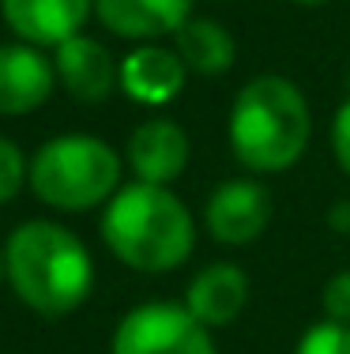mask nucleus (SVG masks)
I'll use <instances>...</instances> for the list:
<instances>
[{
    "mask_svg": "<svg viewBox=\"0 0 350 354\" xmlns=\"http://www.w3.org/2000/svg\"><path fill=\"white\" fill-rule=\"evenodd\" d=\"M4 275L23 301L41 317H64L79 309L95 283L87 245L49 218L15 226L4 245Z\"/></svg>",
    "mask_w": 350,
    "mask_h": 354,
    "instance_id": "obj_1",
    "label": "nucleus"
},
{
    "mask_svg": "<svg viewBox=\"0 0 350 354\" xmlns=\"http://www.w3.org/2000/svg\"><path fill=\"white\" fill-rule=\"evenodd\" d=\"M102 238L121 264L158 275L173 272L193 257L196 223L170 185L132 181L113 192L102 215Z\"/></svg>",
    "mask_w": 350,
    "mask_h": 354,
    "instance_id": "obj_2",
    "label": "nucleus"
},
{
    "mask_svg": "<svg viewBox=\"0 0 350 354\" xmlns=\"http://www.w3.org/2000/svg\"><path fill=\"white\" fill-rule=\"evenodd\" d=\"M309 102L298 83L282 75H256L233 98L230 147L237 162L256 174L290 170L309 147Z\"/></svg>",
    "mask_w": 350,
    "mask_h": 354,
    "instance_id": "obj_3",
    "label": "nucleus"
},
{
    "mask_svg": "<svg viewBox=\"0 0 350 354\" xmlns=\"http://www.w3.org/2000/svg\"><path fill=\"white\" fill-rule=\"evenodd\" d=\"M27 181L49 207L87 212L113 196L121 181V158L98 136H57L35 151Z\"/></svg>",
    "mask_w": 350,
    "mask_h": 354,
    "instance_id": "obj_4",
    "label": "nucleus"
},
{
    "mask_svg": "<svg viewBox=\"0 0 350 354\" xmlns=\"http://www.w3.org/2000/svg\"><path fill=\"white\" fill-rule=\"evenodd\" d=\"M110 354H215L207 324L188 313L185 306H139L113 332Z\"/></svg>",
    "mask_w": 350,
    "mask_h": 354,
    "instance_id": "obj_5",
    "label": "nucleus"
},
{
    "mask_svg": "<svg viewBox=\"0 0 350 354\" xmlns=\"http://www.w3.org/2000/svg\"><path fill=\"white\" fill-rule=\"evenodd\" d=\"M204 218L219 245H249L271 223V192L256 181H226L211 192Z\"/></svg>",
    "mask_w": 350,
    "mask_h": 354,
    "instance_id": "obj_6",
    "label": "nucleus"
},
{
    "mask_svg": "<svg viewBox=\"0 0 350 354\" xmlns=\"http://www.w3.org/2000/svg\"><path fill=\"white\" fill-rule=\"evenodd\" d=\"M95 12V0H0V15L12 35L27 46H61L83 35V23Z\"/></svg>",
    "mask_w": 350,
    "mask_h": 354,
    "instance_id": "obj_7",
    "label": "nucleus"
},
{
    "mask_svg": "<svg viewBox=\"0 0 350 354\" xmlns=\"http://www.w3.org/2000/svg\"><path fill=\"white\" fill-rule=\"evenodd\" d=\"M53 72L57 83L79 102H102L121 83V64L113 61V53L87 35H76L57 46Z\"/></svg>",
    "mask_w": 350,
    "mask_h": 354,
    "instance_id": "obj_8",
    "label": "nucleus"
},
{
    "mask_svg": "<svg viewBox=\"0 0 350 354\" xmlns=\"http://www.w3.org/2000/svg\"><path fill=\"white\" fill-rule=\"evenodd\" d=\"M53 61L38 46L27 41H8L0 46V113H30L53 95Z\"/></svg>",
    "mask_w": 350,
    "mask_h": 354,
    "instance_id": "obj_9",
    "label": "nucleus"
},
{
    "mask_svg": "<svg viewBox=\"0 0 350 354\" xmlns=\"http://www.w3.org/2000/svg\"><path fill=\"white\" fill-rule=\"evenodd\" d=\"M128 166L136 181L170 185L188 166V136L170 117H151L128 136Z\"/></svg>",
    "mask_w": 350,
    "mask_h": 354,
    "instance_id": "obj_10",
    "label": "nucleus"
},
{
    "mask_svg": "<svg viewBox=\"0 0 350 354\" xmlns=\"http://www.w3.org/2000/svg\"><path fill=\"white\" fill-rule=\"evenodd\" d=\"M95 15L117 38L177 35L193 19V0H95Z\"/></svg>",
    "mask_w": 350,
    "mask_h": 354,
    "instance_id": "obj_11",
    "label": "nucleus"
},
{
    "mask_svg": "<svg viewBox=\"0 0 350 354\" xmlns=\"http://www.w3.org/2000/svg\"><path fill=\"white\" fill-rule=\"evenodd\" d=\"M185 75H188L185 61L158 46H144L121 61L124 95L144 106H166L170 98H177L181 87H185Z\"/></svg>",
    "mask_w": 350,
    "mask_h": 354,
    "instance_id": "obj_12",
    "label": "nucleus"
},
{
    "mask_svg": "<svg viewBox=\"0 0 350 354\" xmlns=\"http://www.w3.org/2000/svg\"><path fill=\"white\" fill-rule=\"evenodd\" d=\"M249 301V279L237 264H211L188 283L185 309L193 313L200 324L222 328L245 309Z\"/></svg>",
    "mask_w": 350,
    "mask_h": 354,
    "instance_id": "obj_13",
    "label": "nucleus"
},
{
    "mask_svg": "<svg viewBox=\"0 0 350 354\" xmlns=\"http://www.w3.org/2000/svg\"><path fill=\"white\" fill-rule=\"evenodd\" d=\"M173 53L185 61L188 72H200V75H219L233 64V38L219 27L215 19H188L185 27L173 35Z\"/></svg>",
    "mask_w": 350,
    "mask_h": 354,
    "instance_id": "obj_14",
    "label": "nucleus"
},
{
    "mask_svg": "<svg viewBox=\"0 0 350 354\" xmlns=\"http://www.w3.org/2000/svg\"><path fill=\"white\" fill-rule=\"evenodd\" d=\"M298 354H350V324L320 320L298 343Z\"/></svg>",
    "mask_w": 350,
    "mask_h": 354,
    "instance_id": "obj_15",
    "label": "nucleus"
},
{
    "mask_svg": "<svg viewBox=\"0 0 350 354\" xmlns=\"http://www.w3.org/2000/svg\"><path fill=\"white\" fill-rule=\"evenodd\" d=\"M23 181H27V158L8 136H0V204H8L23 189Z\"/></svg>",
    "mask_w": 350,
    "mask_h": 354,
    "instance_id": "obj_16",
    "label": "nucleus"
},
{
    "mask_svg": "<svg viewBox=\"0 0 350 354\" xmlns=\"http://www.w3.org/2000/svg\"><path fill=\"white\" fill-rule=\"evenodd\" d=\"M324 313L328 320H339V324H350V272H339L324 283Z\"/></svg>",
    "mask_w": 350,
    "mask_h": 354,
    "instance_id": "obj_17",
    "label": "nucleus"
},
{
    "mask_svg": "<svg viewBox=\"0 0 350 354\" xmlns=\"http://www.w3.org/2000/svg\"><path fill=\"white\" fill-rule=\"evenodd\" d=\"M331 151H336L339 166L350 174V98L339 106L336 121H331Z\"/></svg>",
    "mask_w": 350,
    "mask_h": 354,
    "instance_id": "obj_18",
    "label": "nucleus"
},
{
    "mask_svg": "<svg viewBox=\"0 0 350 354\" xmlns=\"http://www.w3.org/2000/svg\"><path fill=\"white\" fill-rule=\"evenodd\" d=\"M328 223L336 226V230H350V200H339L336 207H331V215H328Z\"/></svg>",
    "mask_w": 350,
    "mask_h": 354,
    "instance_id": "obj_19",
    "label": "nucleus"
},
{
    "mask_svg": "<svg viewBox=\"0 0 350 354\" xmlns=\"http://www.w3.org/2000/svg\"><path fill=\"white\" fill-rule=\"evenodd\" d=\"M290 4H302V8H320V4H331V0H290Z\"/></svg>",
    "mask_w": 350,
    "mask_h": 354,
    "instance_id": "obj_20",
    "label": "nucleus"
},
{
    "mask_svg": "<svg viewBox=\"0 0 350 354\" xmlns=\"http://www.w3.org/2000/svg\"><path fill=\"white\" fill-rule=\"evenodd\" d=\"M0 275H4V252H0Z\"/></svg>",
    "mask_w": 350,
    "mask_h": 354,
    "instance_id": "obj_21",
    "label": "nucleus"
}]
</instances>
